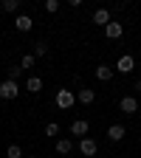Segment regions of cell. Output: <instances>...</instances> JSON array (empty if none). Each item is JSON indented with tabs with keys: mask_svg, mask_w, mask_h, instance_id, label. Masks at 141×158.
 <instances>
[{
	"mask_svg": "<svg viewBox=\"0 0 141 158\" xmlns=\"http://www.w3.org/2000/svg\"><path fill=\"white\" fill-rule=\"evenodd\" d=\"M20 88L17 82H11V79H6V82H0V99H17Z\"/></svg>",
	"mask_w": 141,
	"mask_h": 158,
	"instance_id": "1",
	"label": "cell"
},
{
	"mask_svg": "<svg viewBox=\"0 0 141 158\" xmlns=\"http://www.w3.org/2000/svg\"><path fill=\"white\" fill-rule=\"evenodd\" d=\"M56 107H62V110L73 107V90H56Z\"/></svg>",
	"mask_w": 141,
	"mask_h": 158,
	"instance_id": "2",
	"label": "cell"
},
{
	"mask_svg": "<svg viewBox=\"0 0 141 158\" xmlns=\"http://www.w3.org/2000/svg\"><path fill=\"white\" fill-rule=\"evenodd\" d=\"M105 34H107V40H122L124 26H122V23H113V20H110V23L105 26Z\"/></svg>",
	"mask_w": 141,
	"mask_h": 158,
	"instance_id": "3",
	"label": "cell"
},
{
	"mask_svg": "<svg viewBox=\"0 0 141 158\" xmlns=\"http://www.w3.org/2000/svg\"><path fill=\"white\" fill-rule=\"evenodd\" d=\"M118 110H122V113H135L138 110V99L135 96H124L122 102H118Z\"/></svg>",
	"mask_w": 141,
	"mask_h": 158,
	"instance_id": "4",
	"label": "cell"
},
{
	"mask_svg": "<svg viewBox=\"0 0 141 158\" xmlns=\"http://www.w3.org/2000/svg\"><path fill=\"white\" fill-rule=\"evenodd\" d=\"M79 150H82V155L85 158H90V155H96V141H93V138H82V141H79Z\"/></svg>",
	"mask_w": 141,
	"mask_h": 158,
	"instance_id": "5",
	"label": "cell"
},
{
	"mask_svg": "<svg viewBox=\"0 0 141 158\" xmlns=\"http://www.w3.org/2000/svg\"><path fill=\"white\" fill-rule=\"evenodd\" d=\"M14 26H17V31H31V28H34V20H31L28 14H20V17L14 20Z\"/></svg>",
	"mask_w": 141,
	"mask_h": 158,
	"instance_id": "6",
	"label": "cell"
},
{
	"mask_svg": "<svg viewBox=\"0 0 141 158\" xmlns=\"http://www.w3.org/2000/svg\"><path fill=\"white\" fill-rule=\"evenodd\" d=\"M93 23H96V26H107V23H110V11H107V9H96V11H93Z\"/></svg>",
	"mask_w": 141,
	"mask_h": 158,
	"instance_id": "7",
	"label": "cell"
},
{
	"mask_svg": "<svg viewBox=\"0 0 141 158\" xmlns=\"http://www.w3.org/2000/svg\"><path fill=\"white\" fill-rule=\"evenodd\" d=\"M133 65H135V59H133L130 54H124L122 59H118V73H130V71H133Z\"/></svg>",
	"mask_w": 141,
	"mask_h": 158,
	"instance_id": "8",
	"label": "cell"
},
{
	"mask_svg": "<svg viewBox=\"0 0 141 158\" xmlns=\"http://www.w3.org/2000/svg\"><path fill=\"white\" fill-rule=\"evenodd\" d=\"M124 127L122 124H110V130H107V138H110V141H122V138H124Z\"/></svg>",
	"mask_w": 141,
	"mask_h": 158,
	"instance_id": "9",
	"label": "cell"
},
{
	"mask_svg": "<svg viewBox=\"0 0 141 158\" xmlns=\"http://www.w3.org/2000/svg\"><path fill=\"white\" fill-rule=\"evenodd\" d=\"M85 133H88V122H85V118L71 122V135H85Z\"/></svg>",
	"mask_w": 141,
	"mask_h": 158,
	"instance_id": "10",
	"label": "cell"
},
{
	"mask_svg": "<svg viewBox=\"0 0 141 158\" xmlns=\"http://www.w3.org/2000/svg\"><path fill=\"white\" fill-rule=\"evenodd\" d=\"M96 76L102 79V82H110L113 79V68L110 65H96Z\"/></svg>",
	"mask_w": 141,
	"mask_h": 158,
	"instance_id": "11",
	"label": "cell"
},
{
	"mask_svg": "<svg viewBox=\"0 0 141 158\" xmlns=\"http://www.w3.org/2000/svg\"><path fill=\"white\" fill-rule=\"evenodd\" d=\"M79 102H82V105H93V99H96V93L90 90V88H82V90H79Z\"/></svg>",
	"mask_w": 141,
	"mask_h": 158,
	"instance_id": "12",
	"label": "cell"
},
{
	"mask_svg": "<svg viewBox=\"0 0 141 158\" xmlns=\"http://www.w3.org/2000/svg\"><path fill=\"white\" fill-rule=\"evenodd\" d=\"M71 150H73L71 138H59V141H56V152H59V155H68Z\"/></svg>",
	"mask_w": 141,
	"mask_h": 158,
	"instance_id": "13",
	"label": "cell"
},
{
	"mask_svg": "<svg viewBox=\"0 0 141 158\" xmlns=\"http://www.w3.org/2000/svg\"><path fill=\"white\" fill-rule=\"evenodd\" d=\"M28 93H39V90H43V79H39V76H28Z\"/></svg>",
	"mask_w": 141,
	"mask_h": 158,
	"instance_id": "14",
	"label": "cell"
},
{
	"mask_svg": "<svg viewBox=\"0 0 141 158\" xmlns=\"http://www.w3.org/2000/svg\"><path fill=\"white\" fill-rule=\"evenodd\" d=\"M48 54V43H43V40H39V43L34 45V56H45Z\"/></svg>",
	"mask_w": 141,
	"mask_h": 158,
	"instance_id": "15",
	"label": "cell"
},
{
	"mask_svg": "<svg viewBox=\"0 0 141 158\" xmlns=\"http://www.w3.org/2000/svg\"><path fill=\"white\" fill-rule=\"evenodd\" d=\"M6 158H23V150H20L17 144H11V147L6 150Z\"/></svg>",
	"mask_w": 141,
	"mask_h": 158,
	"instance_id": "16",
	"label": "cell"
},
{
	"mask_svg": "<svg viewBox=\"0 0 141 158\" xmlns=\"http://www.w3.org/2000/svg\"><path fill=\"white\" fill-rule=\"evenodd\" d=\"M3 9L6 11H17L20 9V0H3Z\"/></svg>",
	"mask_w": 141,
	"mask_h": 158,
	"instance_id": "17",
	"label": "cell"
},
{
	"mask_svg": "<svg viewBox=\"0 0 141 158\" xmlns=\"http://www.w3.org/2000/svg\"><path fill=\"white\" fill-rule=\"evenodd\" d=\"M20 73H23V68H20V65L9 68V79H11V82H17V79H20Z\"/></svg>",
	"mask_w": 141,
	"mask_h": 158,
	"instance_id": "18",
	"label": "cell"
},
{
	"mask_svg": "<svg viewBox=\"0 0 141 158\" xmlns=\"http://www.w3.org/2000/svg\"><path fill=\"white\" fill-rule=\"evenodd\" d=\"M56 133H59V124L56 122H48L45 124V135H56Z\"/></svg>",
	"mask_w": 141,
	"mask_h": 158,
	"instance_id": "19",
	"label": "cell"
},
{
	"mask_svg": "<svg viewBox=\"0 0 141 158\" xmlns=\"http://www.w3.org/2000/svg\"><path fill=\"white\" fill-rule=\"evenodd\" d=\"M34 59H37L34 54H26V56H23V62H20V68H31V65H34Z\"/></svg>",
	"mask_w": 141,
	"mask_h": 158,
	"instance_id": "20",
	"label": "cell"
},
{
	"mask_svg": "<svg viewBox=\"0 0 141 158\" xmlns=\"http://www.w3.org/2000/svg\"><path fill=\"white\" fill-rule=\"evenodd\" d=\"M56 9H59V3H56V0H45V11H48V14H54Z\"/></svg>",
	"mask_w": 141,
	"mask_h": 158,
	"instance_id": "21",
	"label": "cell"
},
{
	"mask_svg": "<svg viewBox=\"0 0 141 158\" xmlns=\"http://www.w3.org/2000/svg\"><path fill=\"white\" fill-rule=\"evenodd\" d=\"M135 90H138V93H141V79H138V82H135Z\"/></svg>",
	"mask_w": 141,
	"mask_h": 158,
	"instance_id": "22",
	"label": "cell"
},
{
	"mask_svg": "<svg viewBox=\"0 0 141 158\" xmlns=\"http://www.w3.org/2000/svg\"><path fill=\"white\" fill-rule=\"evenodd\" d=\"M0 9H3V0H0Z\"/></svg>",
	"mask_w": 141,
	"mask_h": 158,
	"instance_id": "23",
	"label": "cell"
},
{
	"mask_svg": "<svg viewBox=\"0 0 141 158\" xmlns=\"http://www.w3.org/2000/svg\"><path fill=\"white\" fill-rule=\"evenodd\" d=\"M28 158H34V155H28Z\"/></svg>",
	"mask_w": 141,
	"mask_h": 158,
	"instance_id": "24",
	"label": "cell"
}]
</instances>
